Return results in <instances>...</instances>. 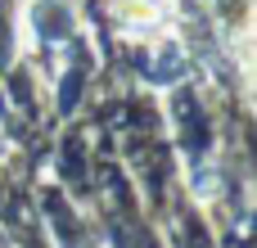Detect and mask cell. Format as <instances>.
I'll return each instance as SVG.
<instances>
[{
	"label": "cell",
	"mask_w": 257,
	"mask_h": 248,
	"mask_svg": "<svg viewBox=\"0 0 257 248\" xmlns=\"http://www.w3.org/2000/svg\"><path fill=\"white\" fill-rule=\"evenodd\" d=\"M0 113H5V95H0Z\"/></svg>",
	"instance_id": "cell-1"
}]
</instances>
